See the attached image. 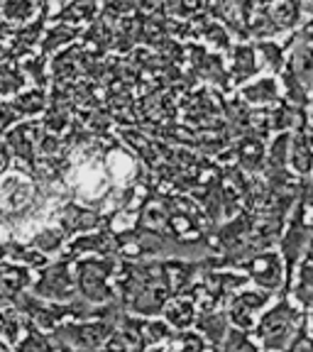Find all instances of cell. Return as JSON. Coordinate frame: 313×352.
<instances>
[{
    "mask_svg": "<svg viewBox=\"0 0 313 352\" xmlns=\"http://www.w3.org/2000/svg\"><path fill=\"white\" fill-rule=\"evenodd\" d=\"M74 270H76L78 294H81L83 298H88V301H94V303L113 301V289L108 286V276L116 270L113 254H105L103 259H98V257L76 259Z\"/></svg>",
    "mask_w": 313,
    "mask_h": 352,
    "instance_id": "cell-1",
    "label": "cell"
},
{
    "mask_svg": "<svg viewBox=\"0 0 313 352\" xmlns=\"http://www.w3.org/2000/svg\"><path fill=\"white\" fill-rule=\"evenodd\" d=\"M116 330V325L108 323L103 318L96 320H78V323H56L54 330L50 333L52 345L54 347H83V350H94V347H103L110 333Z\"/></svg>",
    "mask_w": 313,
    "mask_h": 352,
    "instance_id": "cell-2",
    "label": "cell"
},
{
    "mask_svg": "<svg viewBox=\"0 0 313 352\" xmlns=\"http://www.w3.org/2000/svg\"><path fill=\"white\" fill-rule=\"evenodd\" d=\"M72 262L74 259L61 257L59 262L44 267L39 279L34 281V294L44 301H72L78 296L76 274H72Z\"/></svg>",
    "mask_w": 313,
    "mask_h": 352,
    "instance_id": "cell-3",
    "label": "cell"
},
{
    "mask_svg": "<svg viewBox=\"0 0 313 352\" xmlns=\"http://www.w3.org/2000/svg\"><path fill=\"white\" fill-rule=\"evenodd\" d=\"M42 135H44L42 122H22V125L12 127L8 132L6 142L10 144L12 157L17 160V169H22L30 176L34 174V166H37V147Z\"/></svg>",
    "mask_w": 313,
    "mask_h": 352,
    "instance_id": "cell-4",
    "label": "cell"
},
{
    "mask_svg": "<svg viewBox=\"0 0 313 352\" xmlns=\"http://www.w3.org/2000/svg\"><path fill=\"white\" fill-rule=\"evenodd\" d=\"M59 226L64 228L66 235H76V232L98 230L100 226H105V218L98 210L69 201V204H64L59 210Z\"/></svg>",
    "mask_w": 313,
    "mask_h": 352,
    "instance_id": "cell-5",
    "label": "cell"
},
{
    "mask_svg": "<svg viewBox=\"0 0 313 352\" xmlns=\"http://www.w3.org/2000/svg\"><path fill=\"white\" fill-rule=\"evenodd\" d=\"M120 250V240L118 235L110 232V228H103V230H96L94 235H81L69 245L64 257L69 259H78V254L86 252H96V254H118Z\"/></svg>",
    "mask_w": 313,
    "mask_h": 352,
    "instance_id": "cell-6",
    "label": "cell"
},
{
    "mask_svg": "<svg viewBox=\"0 0 313 352\" xmlns=\"http://www.w3.org/2000/svg\"><path fill=\"white\" fill-rule=\"evenodd\" d=\"M32 284V276H30L28 267H20V264H8L0 259V292L6 294L8 298H15L20 292H25V286Z\"/></svg>",
    "mask_w": 313,
    "mask_h": 352,
    "instance_id": "cell-7",
    "label": "cell"
},
{
    "mask_svg": "<svg viewBox=\"0 0 313 352\" xmlns=\"http://www.w3.org/2000/svg\"><path fill=\"white\" fill-rule=\"evenodd\" d=\"M0 259H10V262H22L28 267H47V252L37 248H25L20 242L10 240L0 245Z\"/></svg>",
    "mask_w": 313,
    "mask_h": 352,
    "instance_id": "cell-8",
    "label": "cell"
},
{
    "mask_svg": "<svg viewBox=\"0 0 313 352\" xmlns=\"http://www.w3.org/2000/svg\"><path fill=\"white\" fill-rule=\"evenodd\" d=\"M47 96H44L42 88H34V91H28V94H17V98L12 100V105H15V110L20 113V116H37L39 110L47 108Z\"/></svg>",
    "mask_w": 313,
    "mask_h": 352,
    "instance_id": "cell-9",
    "label": "cell"
},
{
    "mask_svg": "<svg viewBox=\"0 0 313 352\" xmlns=\"http://www.w3.org/2000/svg\"><path fill=\"white\" fill-rule=\"evenodd\" d=\"M96 8H98V0H74V3H69V6L56 15V20H66V22L94 20Z\"/></svg>",
    "mask_w": 313,
    "mask_h": 352,
    "instance_id": "cell-10",
    "label": "cell"
},
{
    "mask_svg": "<svg viewBox=\"0 0 313 352\" xmlns=\"http://www.w3.org/2000/svg\"><path fill=\"white\" fill-rule=\"evenodd\" d=\"M64 228H44V230H39L37 235L32 237V248L42 250V252H56V250H61V245H64Z\"/></svg>",
    "mask_w": 313,
    "mask_h": 352,
    "instance_id": "cell-11",
    "label": "cell"
},
{
    "mask_svg": "<svg viewBox=\"0 0 313 352\" xmlns=\"http://www.w3.org/2000/svg\"><path fill=\"white\" fill-rule=\"evenodd\" d=\"M22 323H25V328H28V338L25 340H17V350H50L52 345V338L42 336L39 333V325L34 323L32 318H22Z\"/></svg>",
    "mask_w": 313,
    "mask_h": 352,
    "instance_id": "cell-12",
    "label": "cell"
},
{
    "mask_svg": "<svg viewBox=\"0 0 313 352\" xmlns=\"http://www.w3.org/2000/svg\"><path fill=\"white\" fill-rule=\"evenodd\" d=\"M76 37H78V30L69 28V25H64V22H61L59 28L50 30V32H47V37L42 39V52H44V54H50V52L59 50V47H64V44H69L72 39H76Z\"/></svg>",
    "mask_w": 313,
    "mask_h": 352,
    "instance_id": "cell-13",
    "label": "cell"
},
{
    "mask_svg": "<svg viewBox=\"0 0 313 352\" xmlns=\"http://www.w3.org/2000/svg\"><path fill=\"white\" fill-rule=\"evenodd\" d=\"M22 86H25V76L20 74V69H15L10 61H0V96L20 94Z\"/></svg>",
    "mask_w": 313,
    "mask_h": 352,
    "instance_id": "cell-14",
    "label": "cell"
},
{
    "mask_svg": "<svg viewBox=\"0 0 313 352\" xmlns=\"http://www.w3.org/2000/svg\"><path fill=\"white\" fill-rule=\"evenodd\" d=\"M34 12L32 0H6L3 3V15L6 20H28Z\"/></svg>",
    "mask_w": 313,
    "mask_h": 352,
    "instance_id": "cell-15",
    "label": "cell"
},
{
    "mask_svg": "<svg viewBox=\"0 0 313 352\" xmlns=\"http://www.w3.org/2000/svg\"><path fill=\"white\" fill-rule=\"evenodd\" d=\"M69 113H64V110H47V116H44L42 125L47 132H54V135H59V132H64L66 127H69Z\"/></svg>",
    "mask_w": 313,
    "mask_h": 352,
    "instance_id": "cell-16",
    "label": "cell"
},
{
    "mask_svg": "<svg viewBox=\"0 0 313 352\" xmlns=\"http://www.w3.org/2000/svg\"><path fill=\"white\" fill-rule=\"evenodd\" d=\"M252 52L248 47H240L235 50V81H242V76H248L250 72H255V59Z\"/></svg>",
    "mask_w": 313,
    "mask_h": 352,
    "instance_id": "cell-17",
    "label": "cell"
},
{
    "mask_svg": "<svg viewBox=\"0 0 313 352\" xmlns=\"http://www.w3.org/2000/svg\"><path fill=\"white\" fill-rule=\"evenodd\" d=\"M166 318H169L171 323L179 325V328H184V325H188L193 320L191 306H188V303H182V301L171 303L169 311H166Z\"/></svg>",
    "mask_w": 313,
    "mask_h": 352,
    "instance_id": "cell-18",
    "label": "cell"
},
{
    "mask_svg": "<svg viewBox=\"0 0 313 352\" xmlns=\"http://www.w3.org/2000/svg\"><path fill=\"white\" fill-rule=\"evenodd\" d=\"M22 69L32 76V81L37 83L39 88L47 83V74H44V59H42V56H34V59L25 61V64H22Z\"/></svg>",
    "mask_w": 313,
    "mask_h": 352,
    "instance_id": "cell-19",
    "label": "cell"
},
{
    "mask_svg": "<svg viewBox=\"0 0 313 352\" xmlns=\"http://www.w3.org/2000/svg\"><path fill=\"white\" fill-rule=\"evenodd\" d=\"M17 120V110L15 105H8V103H0V132H6L12 122Z\"/></svg>",
    "mask_w": 313,
    "mask_h": 352,
    "instance_id": "cell-20",
    "label": "cell"
},
{
    "mask_svg": "<svg viewBox=\"0 0 313 352\" xmlns=\"http://www.w3.org/2000/svg\"><path fill=\"white\" fill-rule=\"evenodd\" d=\"M206 37L211 39V42H215L218 47H228V37H226V32L220 28H215V25H208L206 28Z\"/></svg>",
    "mask_w": 313,
    "mask_h": 352,
    "instance_id": "cell-21",
    "label": "cell"
},
{
    "mask_svg": "<svg viewBox=\"0 0 313 352\" xmlns=\"http://www.w3.org/2000/svg\"><path fill=\"white\" fill-rule=\"evenodd\" d=\"M10 160H12V149L8 142H0V171H6L10 166Z\"/></svg>",
    "mask_w": 313,
    "mask_h": 352,
    "instance_id": "cell-22",
    "label": "cell"
},
{
    "mask_svg": "<svg viewBox=\"0 0 313 352\" xmlns=\"http://www.w3.org/2000/svg\"><path fill=\"white\" fill-rule=\"evenodd\" d=\"M47 6H50V0H42V8L47 10Z\"/></svg>",
    "mask_w": 313,
    "mask_h": 352,
    "instance_id": "cell-23",
    "label": "cell"
},
{
    "mask_svg": "<svg viewBox=\"0 0 313 352\" xmlns=\"http://www.w3.org/2000/svg\"><path fill=\"white\" fill-rule=\"evenodd\" d=\"M61 3H69V0H61Z\"/></svg>",
    "mask_w": 313,
    "mask_h": 352,
    "instance_id": "cell-24",
    "label": "cell"
}]
</instances>
